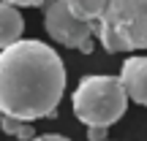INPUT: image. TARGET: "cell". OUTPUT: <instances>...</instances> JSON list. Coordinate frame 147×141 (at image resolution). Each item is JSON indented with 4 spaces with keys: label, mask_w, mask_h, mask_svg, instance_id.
Segmentation results:
<instances>
[{
    "label": "cell",
    "mask_w": 147,
    "mask_h": 141,
    "mask_svg": "<svg viewBox=\"0 0 147 141\" xmlns=\"http://www.w3.org/2000/svg\"><path fill=\"white\" fill-rule=\"evenodd\" d=\"M87 138L90 141H106V125H87Z\"/></svg>",
    "instance_id": "9"
},
{
    "label": "cell",
    "mask_w": 147,
    "mask_h": 141,
    "mask_svg": "<svg viewBox=\"0 0 147 141\" xmlns=\"http://www.w3.org/2000/svg\"><path fill=\"white\" fill-rule=\"evenodd\" d=\"M16 138H19V141H33V138H36V133H33V122H22Z\"/></svg>",
    "instance_id": "10"
},
{
    "label": "cell",
    "mask_w": 147,
    "mask_h": 141,
    "mask_svg": "<svg viewBox=\"0 0 147 141\" xmlns=\"http://www.w3.org/2000/svg\"><path fill=\"white\" fill-rule=\"evenodd\" d=\"M112 0H68L71 11L79 16V19H87V22H98L101 16L106 14Z\"/></svg>",
    "instance_id": "7"
},
{
    "label": "cell",
    "mask_w": 147,
    "mask_h": 141,
    "mask_svg": "<svg viewBox=\"0 0 147 141\" xmlns=\"http://www.w3.org/2000/svg\"><path fill=\"white\" fill-rule=\"evenodd\" d=\"M3 3H11V5H30V8H36V5H44V3H49V0H3Z\"/></svg>",
    "instance_id": "11"
},
{
    "label": "cell",
    "mask_w": 147,
    "mask_h": 141,
    "mask_svg": "<svg viewBox=\"0 0 147 141\" xmlns=\"http://www.w3.org/2000/svg\"><path fill=\"white\" fill-rule=\"evenodd\" d=\"M3 117H5V111H3V109H0V122H3Z\"/></svg>",
    "instance_id": "14"
},
{
    "label": "cell",
    "mask_w": 147,
    "mask_h": 141,
    "mask_svg": "<svg viewBox=\"0 0 147 141\" xmlns=\"http://www.w3.org/2000/svg\"><path fill=\"white\" fill-rule=\"evenodd\" d=\"M22 30H25L22 14L11 3H3V0H0V49L16 43L22 38Z\"/></svg>",
    "instance_id": "6"
},
{
    "label": "cell",
    "mask_w": 147,
    "mask_h": 141,
    "mask_svg": "<svg viewBox=\"0 0 147 141\" xmlns=\"http://www.w3.org/2000/svg\"><path fill=\"white\" fill-rule=\"evenodd\" d=\"M128 90L120 76H84L74 92V114L84 125H115L125 114Z\"/></svg>",
    "instance_id": "2"
},
{
    "label": "cell",
    "mask_w": 147,
    "mask_h": 141,
    "mask_svg": "<svg viewBox=\"0 0 147 141\" xmlns=\"http://www.w3.org/2000/svg\"><path fill=\"white\" fill-rule=\"evenodd\" d=\"M95 25L98 41L109 54L147 49V0H112Z\"/></svg>",
    "instance_id": "3"
},
{
    "label": "cell",
    "mask_w": 147,
    "mask_h": 141,
    "mask_svg": "<svg viewBox=\"0 0 147 141\" xmlns=\"http://www.w3.org/2000/svg\"><path fill=\"white\" fill-rule=\"evenodd\" d=\"M120 79L128 90V98L139 106H147V57H128L123 63Z\"/></svg>",
    "instance_id": "5"
},
{
    "label": "cell",
    "mask_w": 147,
    "mask_h": 141,
    "mask_svg": "<svg viewBox=\"0 0 147 141\" xmlns=\"http://www.w3.org/2000/svg\"><path fill=\"white\" fill-rule=\"evenodd\" d=\"M44 27H47V33L57 43L79 49V43L93 38V33H95L98 25H95V22H87V19H79L71 11L68 0H49L47 3V14H44Z\"/></svg>",
    "instance_id": "4"
},
{
    "label": "cell",
    "mask_w": 147,
    "mask_h": 141,
    "mask_svg": "<svg viewBox=\"0 0 147 141\" xmlns=\"http://www.w3.org/2000/svg\"><path fill=\"white\" fill-rule=\"evenodd\" d=\"M33 141H71V138H65V136H57V133H47V136H36Z\"/></svg>",
    "instance_id": "12"
},
{
    "label": "cell",
    "mask_w": 147,
    "mask_h": 141,
    "mask_svg": "<svg viewBox=\"0 0 147 141\" xmlns=\"http://www.w3.org/2000/svg\"><path fill=\"white\" fill-rule=\"evenodd\" d=\"M79 52H82V54H90V52H93V38H87L84 43H79Z\"/></svg>",
    "instance_id": "13"
},
{
    "label": "cell",
    "mask_w": 147,
    "mask_h": 141,
    "mask_svg": "<svg viewBox=\"0 0 147 141\" xmlns=\"http://www.w3.org/2000/svg\"><path fill=\"white\" fill-rule=\"evenodd\" d=\"M22 122H27V120H16V117L5 114V117H3V122H0V128H3L5 136H16V133H19V128H22Z\"/></svg>",
    "instance_id": "8"
},
{
    "label": "cell",
    "mask_w": 147,
    "mask_h": 141,
    "mask_svg": "<svg viewBox=\"0 0 147 141\" xmlns=\"http://www.w3.org/2000/svg\"><path fill=\"white\" fill-rule=\"evenodd\" d=\"M65 92V65L44 41L0 49V109L16 120L52 117Z\"/></svg>",
    "instance_id": "1"
}]
</instances>
